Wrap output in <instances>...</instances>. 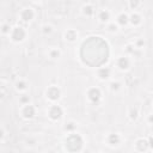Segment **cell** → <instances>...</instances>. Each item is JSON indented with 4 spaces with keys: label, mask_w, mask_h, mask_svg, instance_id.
I'll use <instances>...</instances> for the list:
<instances>
[{
    "label": "cell",
    "mask_w": 153,
    "mask_h": 153,
    "mask_svg": "<svg viewBox=\"0 0 153 153\" xmlns=\"http://www.w3.org/2000/svg\"><path fill=\"white\" fill-rule=\"evenodd\" d=\"M122 135L120 133H109L105 136V143L109 147H118L122 143Z\"/></svg>",
    "instance_id": "obj_10"
},
{
    "label": "cell",
    "mask_w": 153,
    "mask_h": 153,
    "mask_svg": "<svg viewBox=\"0 0 153 153\" xmlns=\"http://www.w3.org/2000/svg\"><path fill=\"white\" fill-rule=\"evenodd\" d=\"M106 25V31L108 32H110V33H117L118 31H120V26L116 24V22L115 20H110L109 23H106L105 24Z\"/></svg>",
    "instance_id": "obj_23"
},
{
    "label": "cell",
    "mask_w": 153,
    "mask_h": 153,
    "mask_svg": "<svg viewBox=\"0 0 153 153\" xmlns=\"http://www.w3.org/2000/svg\"><path fill=\"white\" fill-rule=\"evenodd\" d=\"M29 81L24 78H19L14 81L13 86H14V90L18 92V93H23V92H27L29 90Z\"/></svg>",
    "instance_id": "obj_15"
},
{
    "label": "cell",
    "mask_w": 153,
    "mask_h": 153,
    "mask_svg": "<svg viewBox=\"0 0 153 153\" xmlns=\"http://www.w3.org/2000/svg\"><path fill=\"white\" fill-rule=\"evenodd\" d=\"M32 1H35V2H42L43 0H32Z\"/></svg>",
    "instance_id": "obj_30"
},
{
    "label": "cell",
    "mask_w": 153,
    "mask_h": 153,
    "mask_svg": "<svg viewBox=\"0 0 153 153\" xmlns=\"http://www.w3.org/2000/svg\"><path fill=\"white\" fill-rule=\"evenodd\" d=\"M78 128V123L73 120H69L67 121L65 124H63V131L65 133H72V131H75Z\"/></svg>",
    "instance_id": "obj_22"
},
{
    "label": "cell",
    "mask_w": 153,
    "mask_h": 153,
    "mask_svg": "<svg viewBox=\"0 0 153 153\" xmlns=\"http://www.w3.org/2000/svg\"><path fill=\"white\" fill-rule=\"evenodd\" d=\"M54 32V26L50 24V23H44L41 25V33L45 37L50 36L51 33Z\"/></svg>",
    "instance_id": "obj_21"
},
{
    "label": "cell",
    "mask_w": 153,
    "mask_h": 153,
    "mask_svg": "<svg viewBox=\"0 0 153 153\" xmlns=\"http://www.w3.org/2000/svg\"><path fill=\"white\" fill-rule=\"evenodd\" d=\"M11 29H12V26H11L8 23H2L1 26H0V32H1L4 36H8L10 32H11Z\"/></svg>",
    "instance_id": "obj_26"
},
{
    "label": "cell",
    "mask_w": 153,
    "mask_h": 153,
    "mask_svg": "<svg viewBox=\"0 0 153 153\" xmlns=\"http://www.w3.org/2000/svg\"><path fill=\"white\" fill-rule=\"evenodd\" d=\"M111 74H112V69L110 67H106V66L97 67L96 75L100 81H109L111 79Z\"/></svg>",
    "instance_id": "obj_11"
},
{
    "label": "cell",
    "mask_w": 153,
    "mask_h": 153,
    "mask_svg": "<svg viewBox=\"0 0 153 153\" xmlns=\"http://www.w3.org/2000/svg\"><path fill=\"white\" fill-rule=\"evenodd\" d=\"M63 39L68 43H75L79 39V32L76 29L69 27L63 31Z\"/></svg>",
    "instance_id": "obj_12"
},
{
    "label": "cell",
    "mask_w": 153,
    "mask_h": 153,
    "mask_svg": "<svg viewBox=\"0 0 153 153\" xmlns=\"http://www.w3.org/2000/svg\"><path fill=\"white\" fill-rule=\"evenodd\" d=\"M141 6V0H128V7L131 11H137Z\"/></svg>",
    "instance_id": "obj_25"
},
{
    "label": "cell",
    "mask_w": 153,
    "mask_h": 153,
    "mask_svg": "<svg viewBox=\"0 0 153 153\" xmlns=\"http://www.w3.org/2000/svg\"><path fill=\"white\" fill-rule=\"evenodd\" d=\"M143 22L142 16L137 11H131L129 13V25L133 27H139Z\"/></svg>",
    "instance_id": "obj_13"
},
{
    "label": "cell",
    "mask_w": 153,
    "mask_h": 153,
    "mask_svg": "<svg viewBox=\"0 0 153 153\" xmlns=\"http://www.w3.org/2000/svg\"><path fill=\"white\" fill-rule=\"evenodd\" d=\"M108 88H109L110 92L117 93L122 88V82L120 80H116V79H110L109 80V84H108Z\"/></svg>",
    "instance_id": "obj_20"
},
{
    "label": "cell",
    "mask_w": 153,
    "mask_h": 153,
    "mask_svg": "<svg viewBox=\"0 0 153 153\" xmlns=\"http://www.w3.org/2000/svg\"><path fill=\"white\" fill-rule=\"evenodd\" d=\"M80 12H81V14H82L84 17L92 18V17H94V16H96L97 10H96L94 5H92V4H85V5H82V6H81Z\"/></svg>",
    "instance_id": "obj_17"
},
{
    "label": "cell",
    "mask_w": 153,
    "mask_h": 153,
    "mask_svg": "<svg viewBox=\"0 0 153 153\" xmlns=\"http://www.w3.org/2000/svg\"><path fill=\"white\" fill-rule=\"evenodd\" d=\"M85 146V139L80 133H67L63 140V148L67 152H81Z\"/></svg>",
    "instance_id": "obj_1"
},
{
    "label": "cell",
    "mask_w": 153,
    "mask_h": 153,
    "mask_svg": "<svg viewBox=\"0 0 153 153\" xmlns=\"http://www.w3.org/2000/svg\"><path fill=\"white\" fill-rule=\"evenodd\" d=\"M115 22H116V24L120 27H123V26L129 25V13L126 12V11H122V12L117 13L116 14V18H115Z\"/></svg>",
    "instance_id": "obj_16"
},
{
    "label": "cell",
    "mask_w": 153,
    "mask_h": 153,
    "mask_svg": "<svg viewBox=\"0 0 153 153\" xmlns=\"http://www.w3.org/2000/svg\"><path fill=\"white\" fill-rule=\"evenodd\" d=\"M65 116V109L57 104V103H50V105L47 108V117L51 122H59Z\"/></svg>",
    "instance_id": "obj_3"
},
{
    "label": "cell",
    "mask_w": 153,
    "mask_h": 153,
    "mask_svg": "<svg viewBox=\"0 0 153 153\" xmlns=\"http://www.w3.org/2000/svg\"><path fill=\"white\" fill-rule=\"evenodd\" d=\"M134 149L136 152H147L152 149V136L146 137H139L134 142Z\"/></svg>",
    "instance_id": "obj_9"
},
{
    "label": "cell",
    "mask_w": 153,
    "mask_h": 153,
    "mask_svg": "<svg viewBox=\"0 0 153 153\" xmlns=\"http://www.w3.org/2000/svg\"><path fill=\"white\" fill-rule=\"evenodd\" d=\"M85 94H86L87 102L92 105H98L103 99V91L98 86H90L86 90Z\"/></svg>",
    "instance_id": "obj_4"
},
{
    "label": "cell",
    "mask_w": 153,
    "mask_h": 153,
    "mask_svg": "<svg viewBox=\"0 0 153 153\" xmlns=\"http://www.w3.org/2000/svg\"><path fill=\"white\" fill-rule=\"evenodd\" d=\"M37 16V12L33 7H30V6H26V7H23L19 12H18V19L24 23V24H29L31 23Z\"/></svg>",
    "instance_id": "obj_7"
},
{
    "label": "cell",
    "mask_w": 153,
    "mask_h": 153,
    "mask_svg": "<svg viewBox=\"0 0 153 153\" xmlns=\"http://www.w3.org/2000/svg\"><path fill=\"white\" fill-rule=\"evenodd\" d=\"M145 44H146L145 39H143V38H141V37H139V38H136V39L134 41L133 47H134V48H136V49H142V48L145 47Z\"/></svg>",
    "instance_id": "obj_27"
},
{
    "label": "cell",
    "mask_w": 153,
    "mask_h": 153,
    "mask_svg": "<svg viewBox=\"0 0 153 153\" xmlns=\"http://www.w3.org/2000/svg\"><path fill=\"white\" fill-rule=\"evenodd\" d=\"M19 104L20 105H24V104H27V103H31L32 99H31V96L27 93V92H23V93H19Z\"/></svg>",
    "instance_id": "obj_24"
},
{
    "label": "cell",
    "mask_w": 153,
    "mask_h": 153,
    "mask_svg": "<svg viewBox=\"0 0 153 153\" xmlns=\"http://www.w3.org/2000/svg\"><path fill=\"white\" fill-rule=\"evenodd\" d=\"M96 16H97L98 22L102 23V24H106V23H109L111 20V12L108 8H102L99 11H97Z\"/></svg>",
    "instance_id": "obj_14"
},
{
    "label": "cell",
    "mask_w": 153,
    "mask_h": 153,
    "mask_svg": "<svg viewBox=\"0 0 153 153\" xmlns=\"http://www.w3.org/2000/svg\"><path fill=\"white\" fill-rule=\"evenodd\" d=\"M47 56H48V59H50L53 61H57L62 57V50L59 47H50L47 50Z\"/></svg>",
    "instance_id": "obj_18"
},
{
    "label": "cell",
    "mask_w": 153,
    "mask_h": 153,
    "mask_svg": "<svg viewBox=\"0 0 153 153\" xmlns=\"http://www.w3.org/2000/svg\"><path fill=\"white\" fill-rule=\"evenodd\" d=\"M5 137H6V131H5V129L0 126V142H2V141L5 140Z\"/></svg>",
    "instance_id": "obj_28"
},
{
    "label": "cell",
    "mask_w": 153,
    "mask_h": 153,
    "mask_svg": "<svg viewBox=\"0 0 153 153\" xmlns=\"http://www.w3.org/2000/svg\"><path fill=\"white\" fill-rule=\"evenodd\" d=\"M127 116H128L129 121L136 122L139 120V117H140V109H139V106H136V105L129 106L128 110H127Z\"/></svg>",
    "instance_id": "obj_19"
},
{
    "label": "cell",
    "mask_w": 153,
    "mask_h": 153,
    "mask_svg": "<svg viewBox=\"0 0 153 153\" xmlns=\"http://www.w3.org/2000/svg\"><path fill=\"white\" fill-rule=\"evenodd\" d=\"M44 97L50 103H57L62 97V90L57 85H49L44 90Z\"/></svg>",
    "instance_id": "obj_5"
},
{
    "label": "cell",
    "mask_w": 153,
    "mask_h": 153,
    "mask_svg": "<svg viewBox=\"0 0 153 153\" xmlns=\"http://www.w3.org/2000/svg\"><path fill=\"white\" fill-rule=\"evenodd\" d=\"M19 115H20V117L23 120L31 121V120H33L37 116V108L32 104V102L27 103V104H24V105H20Z\"/></svg>",
    "instance_id": "obj_6"
},
{
    "label": "cell",
    "mask_w": 153,
    "mask_h": 153,
    "mask_svg": "<svg viewBox=\"0 0 153 153\" xmlns=\"http://www.w3.org/2000/svg\"><path fill=\"white\" fill-rule=\"evenodd\" d=\"M27 35H29L27 33V30L24 26H22V25H14V26H12L8 37H10V41L12 43L19 44V43H23L24 41H26Z\"/></svg>",
    "instance_id": "obj_2"
},
{
    "label": "cell",
    "mask_w": 153,
    "mask_h": 153,
    "mask_svg": "<svg viewBox=\"0 0 153 153\" xmlns=\"http://www.w3.org/2000/svg\"><path fill=\"white\" fill-rule=\"evenodd\" d=\"M146 121H147V124H148L149 127L153 124V115H152V112H149V114L147 115V120H146Z\"/></svg>",
    "instance_id": "obj_29"
},
{
    "label": "cell",
    "mask_w": 153,
    "mask_h": 153,
    "mask_svg": "<svg viewBox=\"0 0 153 153\" xmlns=\"http://www.w3.org/2000/svg\"><path fill=\"white\" fill-rule=\"evenodd\" d=\"M115 66L120 72H128L131 67V59L129 55H120L115 60Z\"/></svg>",
    "instance_id": "obj_8"
}]
</instances>
